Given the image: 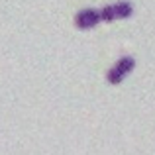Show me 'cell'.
<instances>
[{
    "instance_id": "cell-1",
    "label": "cell",
    "mask_w": 155,
    "mask_h": 155,
    "mask_svg": "<svg viewBox=\"0 0 155 155\" xmlns=\"http://www.w3.org/2000/svg\"><path fill=\"white\" fill-rule=\"evenodd\" d=\"M134 67H136V61H134V57L124 55L112 69H110L108 73H106V79H108V83L118 84V83H122V81H124V77H128L130 73L134 71Z\"/></svg>"
},
{
    "instance_id": "cell-2",
    "label": "cell",
    "mask_w": 155,
    "mask_h": 155,
    "mask_svg": "<svg viewBox=\"0 0 155 155\" xmlns=\"http://www.w3.org/2000/svg\"><path fill=\"white\" fill-rule=\"evenodd\" d=\"M134 14V6L130 2H118L112 6H104L100 10V20L102 22H114V20H124Z\"/></svg>"
},
{
    "instance_id": "cell-3",
    "label": "cell",
    "mask_w": 155,
    "mask_h": 155,
    "mask_svg": "<svg viewBox=\"0 0 155 155\" xmlns=\"http://www.w3.org/2000/svg\"><path fill=\"white\" fill-rule=\"evenodd\" d=\"M77 22V28H81V30H88V28H94L96 24H100L102 20H100V12L94 10V8H87V10L79 12L75 18Z\"/></svg>"
}]
</instances>
